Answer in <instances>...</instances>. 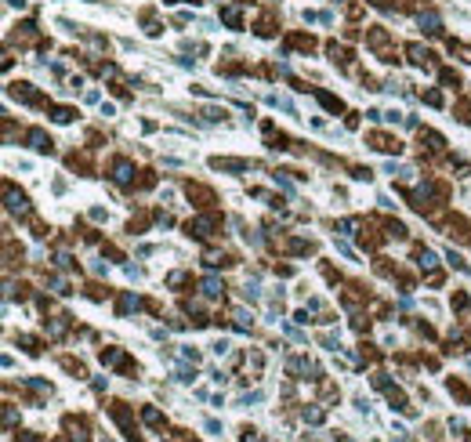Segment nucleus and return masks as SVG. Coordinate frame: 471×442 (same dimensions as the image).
I'll use <instances>...</instances> for the list:
<instances>
[{
	"label": "nucleus",
	"instance_id": "obj_1",
	"mask_svg": "<svg viewBox=\"0 0 471 442\" xmlns=\"http://www.w3.org/2000/svg\"><path fill=\"white\" fill-rule=\"evenodd\" d=\"M8 210H11V214H26V196L22 192H15V189H8Z\"/></svg>",
	"mask_w": 471,
	"mask_h": 442
},
{
	"label": "nucleus",
	"instance_id": "obj_2",
	"mask_svg": "<svg viewBox=\"0 0 471 442\" xmlns=\"http://www.w3.org/2000/svg\"><path fill=\"white\" fill-rule=\"evenodd\" d=\"M29 142H33L37 152H51V138H48L44 131H29Z\"/></svg>",
	"mask_w": 471,
	"mask_h": 442
},
{
	"label": "nucleus",
	"instance_id": "obj_3",
	"mask_svg": "<svg viewBox=\"0 0 471 442\" xmlns=\"http://www.w3.org/2000/svg\"><path fill=\"white\" fill-rule=\"evenodd\" d=\"M438 26H442V22H438L435 11H424L420 15V29H424V33H438Z\"/></svg>",
	"mask_w": 471,
	"mask_h": 442
},
{
	"label": "nucleus",
	"instance_id": "obj_4",
	"mask_svg": "<svg viewBox=\"0 0 471 442\" xmlns=\"http://www.w3.org/2000/svg\"><path fill=\"white\" fill-rule=\"evenodd\" d=\"M113 178H116V181H131V178H134V167H131L127 160H120V163L113 167Z\"/></svg>",
	"mask_w": 471,
	"mask_h": 442
},
{
	"label": "nucleus",
	"instance_id": "obj_5",
	"mask_svg": "<svg viewBox=\"0 0 471 442\" xmlns=\"http://www.w3.org/2000/svg\"><path fill=\"white\" fill-rule=\"evenodd\" d=\"M203 294H207V297H218V294H221V279H218V276H207V279H203Z\"/></svg>",
	"mask_w": 471,
	"mask_h": 442
},
{
	"label": "nucleus",
	"instance_id": "obj_6",
	"mask_svg": "<svg viewBox=\"0 0 471 442\" xmlns=\"http://www.w3.org/2000/svg\"><path fill=\"white\" fill-rule=\"evenodd\" d=\"M218 171H247V163L243 160H214Z\"/></svg>",
	"mask_w": 471,
	"mask_h": 442
},
{
	"label": "nucleus",
	"instance_id": "obj_7",
	"mask_svg": "<svg viewBox=\"0 0 471 442\" xmlns=\"http://www.w3.org/2000/svg\"><path fill=\"white\" fill-rule=\"evenodd\" d=\"M420 268H435V254L431 250H420Z\"/></svg>",
	"mask_w": 471,
	"mask_h": 442
},
{
	"label": "nucleus",
	"instance_id": "obj_8",
	"mask_svg": "<svg viewBox=\"0 0 471 442\" xmlns=\"http://www.w3.org/2000/svg\"><path fill=\"white\" fill-rule=\"evenodd\" d=\"M236 326L239 330H250V315L247 312H236Z\"/></svg>",
	"mask_w": 471,
	"mask_h": 442
},
{
	"label": "nucleus",
	"instance_id": "obj_9",
	"mask_svg": "<svg viewBox=\"0 0 471 442\" xmlns=\"http://www.w3.org/2000/svg\"><path fill=\"white\" fill-rule=\"evenodd\" d=\"M225 22L236 29V26H239V11H236V8H229V11H225Z\"/></svg>",
	"mask_w": 471,
	"mask_h": 442
},
{
	"label": "nucleus",
	"instance_id": "obj_10",
	"mask_svg": "<svg viewBox=\"0 0 471 442\" xmlns=\"http://www.w3.org/2000/svg\"><path fill=\"white\" fill-rule=\"evenodd\" d=\"M55 120H58V124H69L73 113H69V109H55Z\"/></svg>",
	"mask_w": 471,
	"mask_h": 442
},
{
	"label": "nucleus",
	"instance_id": "obj_11",
	"mask_svg": "<svg viewBox=\"0 0 471 442\" xmlns=\"http://www.w3.org/2000/svg\"><path fill=\"white\" fill-rule=\"evenodd\" d=\"M131 308H138V297H124V304H120V312H131Z\"/></svg>",
	"mask_w": 471,
	"mask_h": 442
},
{
	"label": "nucleus",
	"instance_id": "obj_12",
	"mask_svg": "<svg viewBox=\"0 0 471 442\" xmlns=\"http://www.w3.org/2000/svg\"><path fill=\"white\" fill-rule=\"evenodd\" d=\"M305 420H312V424H319V420H323V413H319V409H305Z\"/></svg>",
	"mask_w": 471,
	"mask_h": 442
},
{
	"label": "nucleus",
	"instance_id": "obj_13",
	"mask_svg": "<svg viewBox=\"0 0 471 442\" xmlns=\"http://www.w3.org/2000/svg\"><path fill=\"white\" fill-rule=\"evenodd\" d=\"M203 116H207V120H221V116H225V109H207Z\"/></svg>",
	"mask_w": 471,
	"mask_h": 442
}]
</instances>
